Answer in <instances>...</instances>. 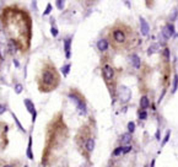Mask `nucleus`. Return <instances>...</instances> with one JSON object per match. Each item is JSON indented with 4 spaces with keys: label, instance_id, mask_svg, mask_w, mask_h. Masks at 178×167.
<instances>
[{
    "label": "nucleus",
    "instance_id": "1",
    "mask_svg": "<svg viewBox=\"0 0 178 167\" xmlns=\"http://www.w3.org/2000/svg\"><path fill=\"white\" fill-rule=\"evenodd\" d=\"M109 39L114 49H128L138 43V35L130 26L118 22L110 28Z\"/></svg>",
    "mask_w": 178,
    "mask_h": 167
},
{
    "label": "nucleus",
    "instance_id": "2",
    "mask_svg": "<svg viewBox=\"0 0 178 167\" xmlns=\"http://www.w3.org/2000/svg\"><path fill=\"white\" fill-rule=\"evenodd\" d=\"M60 82L59 73L50 61L44 63L39 71L38 76V89L41 92H49L58 87Z\"/></svg>",
    "mask_w": 178,
    "mask_h": 167
},
{
    "label": "nucleus",
    "instance_id": "3",
    "mask_svg": "<svg viewBox=\"0 0 178 167\" xmlns=\"http://www.w3.org/2000/svg\"><path fill=\"white\" fill-rule=\"evenodd\" d=\"M69 97H70V100L73 101V102L76 103V106H78V109H79V112H80V114L85 116L86 112H87V111H86L85 101L81 100V98H80L78 95H75V93H70V95H69Z\"/></svg>",
    "mask_w": 178,
    "mask_h": 167
},
{
    "label": "nucleus",
    "instance_id": "4",
    "mask_svg": "<svg viewBox=\"0 0 178 167\" xmlns=\"http://www.w3.org/2000/svg\"><path fill=\"white\" fill-rule=\"evenodd\" d=\"M130 96H132L130 90H129L128 87H125V86H122L121 87V100L123 101V102H127V101H129Z\"/></svg>",
    "mask_w": 178,
    "mask_h": 167
},
{
    "label": "nucleus",
    "instance_id": "5",
    "mask_svg": "<svg viewBox=\"0 0 178 167\" xmlns=\"http://www.w3.org/2000/svg\"><path fill=\"white\" fill-rule=\"evenodd\" d=\"M103 76L106 80H112L114 76V70L113 68L109 65H104L103 66Z\"/></svg>",
    "mask_w": 178,
    "mask_h": 167
},
{
    "label": "nucleus",
    "instance_id": "6",
    "mask_svg": "<svg viewBox=\"0 0 178 167\" xmlns=\"http://www.w3.org/2000/svg\"><path fill=\"white\" fill-rule=\"evenodd\" d=\"M173 35H175V27H173V25H171V23L166 25V27L163 28V37L166 39H168V38H171Z\"/></svg>",
    "mask_w": 178,
    "mask_h": 167
},
{
    "label": "nucleus",
    "instance_id": "7",
    "mask_svg": "<svg viewBox=\"0 0 178 167\" xmlns=\"http://www.w3.org/2000/svg\"><path fill=\"white\" fill-rule=\"evenodd\" d=\"M25 104H26V107H27V109H28V112L31 114H32V121L35 122V119H36V116H37V112H36V109H35V104L32 103V101L31 100H25Z\"/></svg>",
    "mask_w": 178,
    "mask_h": 167
},
{
    "label": "nucleus",
    "instance_id": "8",
    "mask_svg": "<svg viewBox=\"0 0 178 167\" xmlns=\"http://www.w3.org/2000/svg\"><path fill=\"white\" fill-rule=\"evenodd\" d=\"M140 25H141V33L144 36H147L150 31V27H149V23L144 20V17H140Z\"/></svg>",
    "mask_w": 178,
    "mask_h": 167
},
{
    "label": "nucleus",
    "instance_id": "9",
    "mask_svg": "<svg viewBox=\"0 0 178 167\" xmlns=\"http://www.w3.org/2000/svg\"><path fill=\"white\" fill-rule=\"evenodd\" d=\"M85 149L87 150V152H92L95 149V139L93 138H89L85 142Z\"/></svg>",
    "mask_w": 178,
    "mask_h": 167
},
{
    "label": "nucleus",
    "instance_id": "10",
    "mask_svg": "<svg viewBox=\"0 0 178 167\" xmlns=\"http://www.w3.org/2000/svg\"><path fill=\"white\" fill-rule=\"evenodd\" d=\"M97 48H98V50H101V52H106L107 48H108V41L104 38L100 39V41L97 42Z\"/></svg>",
    "mask_w": 178,
    "mask_h": 167
},
{
    "label": "nucleus",
    "instance_id": "11",
    "mask_svg": "<svg viewBox=\"0 0 178 167\" xmlns=\"http://www.w3.org/2000/svg\"><path fill=\"white\" fill-rule=\"evenodd\" d=\"M130 61H132V64L134 68H136V69L140 68V58L136 54H133L132 57H130Z\"/></svg>",
    "mask_w": 178,
    "mask_h": 167
},
{
    "label": "nucleus",
    "instance_id": "12",
    "mask_svg": "<svg viewBox=\"0 0 178 167\" xmlns=\"http://www.w3.org/2000/svg\"><path fill=\"white\" fill-rule=\"evenodd\" d=\"M70 44H71V38H66L65 39V46H64L65 57L66 58H70Z\"/></svg>",
    "mask_w": 178,
    "mask_h": 167
},
{
    "label": "nucleus",
    "instance_id": "13",
    "mask_svg": "<svg viewBox=\"0 0 178 167\" xmlns=\"http://www.w3.org/2000/svg\"><path fill=\"white\" fill-rule=\"evenodd\" d=\"M27 157L30 160H33V154H32V136H30L28 146H27Z\"/></svg>",
    "mask_w": 178,
    "mask_h": 167
},
{
    "label": "nucleus",
    "instance_id": "14",
    "mask_svg": "<svg viewBox=\"0 0 178 167\" xmlns=\"http://www.w3.org/2000/svg\"><path fill=\"white\" fill-rule=\"evenodd\" d=\"M149 104H150L149 98H147L146 96H142L141 100H140V107H141L142 109H146V108L149 107Z\"/></svg>",
    "mask_w": 178,
    "mask_h": 167
},
{
    "label": "nucleus",
    "instance_id": "15",
    "mask_svg": "<svg viewBox=\"0 0 178 167\" xmlns=\"http://www.w3.org/2000/svg\"><path fill=\"white\" fill-rule=\"evenodd\" d=\"M158 48H160V44H158V43H157V44L155 43V44H152V46H150L147 54H149V55H151V54H153L155 52H157V50H158Z\"/></svg>",
    "mask_w": 178,
    "mask_h": 167
},
{
    "label": "nucleus",
    "instance_id": "16",
    "mask_svg": "<svg viewBox=\"0 0 178 167\" xmlns=\"http://www.w3.org/2000/svg\"><path fill=\"white\" fill-rule=\"evenodd\" d=\"M178 89V75L175 76V81H173V89H172V92L175 93Z\"/></svg>",
    "mask_w": 178,
    "mask_h": 167
},
{
    "label": "nucleus",
    "instance_id": "17",
    "mask_svg": "<svg viewBox=\"0 0 178 167\" xmlns=\"http://www.w3.org/2000/svg\"><path fill=\"white\" fill-rule=\"evenodd\" d=\"M69 69H70V64L64 65V66L61 68V73H63V75H64V76H66V75L69 74Z\"/></svg>",
    "mask_w": 178,
    "mask_h": 167
},
{
    "label": "nucleus",
    "instance_id": "18",
    "mask_svg": "<svg viewBox=\"0 0 178 167\" xmlns=\"http://www.w3.org/2000/svg\"><path fill=\"white\" fill-rule=\"evenodd\" d=\"M130 139H132V136H130V134H125V135H123V139H122V142H123V144H128V142L130 141Z\"/></svg>",
    "mask_w": 178,
    "mask_h": 167
},
{
    "label": "nucleus",
    "instance_id": "19",
    "mask_svg": "<svg viewBox=\"0 0 178 167\" xmlns=\"http://www.w3.org/2000/svg\"><path fill=\"white\" fill-rule=\"evenodd\" d=\"M146 118H147V113H146V111H140L139 112V119L145 121Z\"/></svg>",
    "mask_w": 178,
    "mask_h": 167
},
{
    "label": "nucleus",
    "instance_id": "20",
    "mask_svg": "<svg viewBox=\"0 0 178 167\" xmlns=\"http://www.w3.org/2000/svg\"><path fill=\"white\" fill-rule=\"evenodd\" d=\"M9 48H10L11 53H15V52H16V46H15L14 41H10V43H9Z\"/></svg>",
    "mask_w": 178,
    "mask_h": 167
},
{
    "label": "nucleus",
    "instance_id": "21",
    "mask_svg": "<svg viewBox=\"0 0 178 167\" xmlns=\"http://www.w3.org/2000/svg\"><path fill=\"white\" fill-rule=\"evenodd\" d=\"M121 154H123V147L119 146V147H117V149L113 151V156H119Z\"/></svg>",
    "mask_w": 178,
    "mask_h": 167
},
{
    "label": "nucleus",
    "instance_id": "22",
    "mask_svg": "<svg viewBox=\"0 0 178 167\" xmlns=\"http://www.w3.org/2000/svg\"><path fill=\"white\" fill-rule=\"evenodd\" d=\"M128 130H129V133H133L135 130V124L133 122H129L128 123Z\"/></svg>",
    "mask_w": 178,
    "mask_h": 167
},
{
    "label": "nucleus",
    "instance_id": "23",
    "mask_svg": "<svg viewBox=\"0 0 178 167\" xmlns=\"http://www.w3.org/2000/svg\"><path fill=\"white\" fill-rule=\"evenodd\" d=\"M22 89H23V87H22L21 84H16V85H15V92L16 93H20L22 91Z\"/></svg>",
    "mask_w": 178,
    "mask_h": 167
},
{
    "label": "nucleus",
    "instance_id": "24",
    "mask_svg": "<svg viewBox=\"0 0 178 167\" xmlns=\"http://www.w3.org/2000/svg\"><path fill=\"white\" fill-rule=\"evenodd\" d=\"M12 117H14V118H15V122H16V124H17V125H18V128H20V130H22V132L25 133V129H23V127H22V125H21V124H20V122H18V119H17V118H16V116H15V114H14V113H12Z\"/></svg>",
    "mask_w": 178,
    "mask_h": 167
},
{
    "label": "nucleus",
    "instance_id": "25",
    "mask_svg": "<svg viewBox=\"0 0 178 167\" xmlns=\"http://www.w3.org/2000/svg\"><path fill=\"white\" fill-rule=\"evenodd\" d=\"M130 150H132V146L130 145H125V146H123V154H128V152H130Z\"/></svg>",
    "mask_w": 178,
    "mask_h": 167
},
{
    "label": "nucleus",
    "instance_id": "26",
    "mask_svg": "<svg viewBox=\"0 0 178 167\" xmlns=\"http://www.w3.org/2000/svg\"><path fill=\"white\" fill-rule=\"evenodd\" d=\"M50 10H52V5H50V4H48V5H47V7H46V11L43 12V15H48L50 12Z\"/></svg>",
    "mask_w": 178,
    "mask_h": 167
},
{
    "label": "nucleus",
    "instance_id": "27",
    "mask_svg": "<svg viewBox=\"0 0 178 167\" xmlns=\"http://www.w3.org/2000/svg\"><path fill=\"white\" fill-rule=\"evenodd\" d=\"M170 135H171V133L168 132V133H167V135L165 136V139H163V141H162V144H161L162 146H163V145H166V142H167V141H168V139H170Z\"/></svg>",
    "mask_w": 178,
    "mask_h": 167
},
{
    "label": "nucleus",
    "instance_id": "28",
    "mask_svg": "<svg viewBox=\"0 0 178 167\" xmlns=\"http://www.w3.org/2000/svg\"><path fill=\"white\" fill-rule=\"evenodd\" d=\"M57 6H58V9H63V6H64V1H63V0H58Z\"/></svg>",
    "mask_w": 178,
    "mask_h": 167
},
{
    "label": "nucleus",
    "instance_id": "29",
    "mask_svg": "<svg viewBox=\"0 0 178 167\" xmlns=\"http://www.w3.org/2000/svg\"><path fill=\"white\" fill-rule=\"evenodd\" d=\"M50 32H52V35H53L54 37H55V36H58V30L55 28V27H52V28H50Z\"/></svg>",
    "mask_w": 178,
    "mask_h": 167
},
{
    "label": "nucleus",
    "instance_id": "30",
    "mask_svg": "<svg viewBox=\"0 0 178 167\" xmlns=\"http://www.w3.org/2000/svg\"><path fill=\"white\" fill-rule=\"evenodd\" d=\"M4 112H5V107H4V106H1V104H0V114H3Z\"/></svg>",
    "mask_w": 178,
    "mask_h": 167
},
{
    "label": "nucleus",
    "instance_id": "31",
    "mask_svg": "<svg viewBox=\"0 0 178 167\" xmlns=\"http://www.w3.org/2000/svg\"><path fill=\"white\" fill-rule=\"evenodd\" d=\"M168 54H170L168 53V49L166 48V49H165V57H166V59H168Z\"/></svg>",
    "mask_w": 178,
    "mask_h": 167
},
{
    "label": "nucleus",
    "instance_id": "32",
    "mask_svg": "<svg viewBox=\"0 0 178 167\" xmlns=\"http://www.w3.org/2000/svg\"><path fill=\"white\" fill-rule=\"evenodd\" d=\"M153 166H155V159L151 161V167H153Z\"/></svg>",
    "mask_w": 178,
    "mask_h": 167
},
{
    "label": "nucleus",
    "instance_id": "33",
    "mask_svg": "<svg viewBox=\"0 0 178 167\" xmlns=\"http://www.w3.org/2000/svg\"><path fill=\"white\" fill-rule=\"evenodd\" d=\"M4 167H12V166H4Z\"/></svg>",
    "mask_w": 178,
    "mask_h": 167
},
{
    "label": "nucleus",
    "instance_id": "34",
    "mask_svg": "<svg viewBox=\"0 0 178 167\" xmlns=\"http://www.w3.org/2000/svg\"><path fill=\"white\" fill-rule=\"evenodd\" d=\"M25 167H28V166H25Z\"/></svg>",
    "mask_w": 178,
    "mask_h": 167
}]
</instances>
